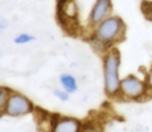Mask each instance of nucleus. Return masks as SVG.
<instances>
[{
	"instance_id": "f257e3e1",
	"label": "nucleus",
	"mask_w": 152,
	"mask_h": 132,
	"mask_svg": "<svg viewBox=\"0 0 152 132\" xmlns=\"http://www.w3.org/2000/svg\"><path fill=\"white\" fill-rule=\"evenodd\" d=\"M126 34V25L122 18L112 15L92 28L91 41L100 50L106 52L114 45L122 42Z\"/></svg>"
},
{
	"instance_id": "f03ea898",
	"label": "nucleus",
	"mask_w": 152,
	"mask_h": 132,
	"mask_svg": "<svg viewBox=\"0 0 152 132\" xmlns=\"http://www.w3.org/2000/svg\"><path fill=\"white\" fill-rule=\"evenodd\" d=\"M121 55L118 49L112 48L103 55V88L110 98L119 97L120 92Z\"/></svg>"
},
{
	"instance_id": "7ed1b4c3",
	"label": "nucleus",
	"mask_w": 152,
	"mask_h": 132,
	"mask_svg": "<svg viewBox=\"0 0 152 132\" xmlns=\"http://www.w3.org/2000/svg\"><path fill=\"white\" fill-rule=\"evenodd\" d=\"M34 104L24 94L12 90L4 108V114L11 117H20L34 112Z\"/></svg>"
},
{
	"instance_id": "20e7f679",
	"label": "nucleus",
	"mask_w": 152,
	"mask_h": 132,
	"mask_svg": "<svg viewBox=\"0 0 152 132\" xmlns=\"http://www.w3.org/2000/svg\"><path fill=\"white\" fill-rule=\"evenodd\" d=\"M148 92L149 90L146 81L137 77L135 75H128L121 79L119 97L125 100H141L147 95Z\"/></svg>"
},
{
	"instance_id": "39448f33",
	"label": "nucleus",
	"mask_w": 152,
	"mask_h": 132,
	"mask_svg": "<svg viewBox=\"0 0 152 132\" xmlns=\"http://www.w3.org/2000/svg\"><path fill=\"white\" fill-rule=\"evenodd\" d=\"M113 1L112 0H96L89 15V25L94 28L102 21L112 16Z\"/></svg>"
},
{
	"instance_id": "423d86ee",
	"label": "nucleus",
	"mask_w": 152,
	"mask_h": 132,
	"mask_svg": "<svg viewBox=\"0 0 152 132\" xmlns=\"http://www.w3.org/2000/svg\"><path fill=\"white\" fill-rule=\"evenodd\" d=\"M83 122L74 117L55 114L51 121L50 132H80Z\"/></svg>"
},
{
	"instance_id": "0eeeda50",
	"label": "nucleus",
	"mask_w": 152,
	"mask_h": 132,
	"mask_svg": "<svg viewBox=\"0 0 152 132\" xmlns=\"http://www.w3.org/2000/svg\"><path fill=\"white\" fill-rule=\"evenodd\" d=\"M59 83L63 90H65L67 93H69L70 95L74 94L75 92H77L78 90V82L77 79L75 78V76H73L72 74L69 73H63L59 76Z\"/></svg>"
},
{
	"instance_id": "6e6552de",
	"label": "nucleus",
	"mask_w": 152,
	"mask_h": 132,
	"mask_svg": "<svg viewBox=\"0 0 152 132\" xmlns=\"http://www.w3.org/2000/svg\"><path fill=\"white\" fill-rule=\"evenodd\" d=\"M80 132H104L103 128L101 127L98 122L95 121H86L83 122Z\"/></svg>"
},
{
	"instance_id": "1a4fd4ad",
	"label": "nucleus",
	"mask_w": 152,
	"mask_h": 132,
	"mask_svg": "<svg viewBox=\"0 0 152 132\" xmlns=\"http://www.w3.org/2000/svg\"><path fill=\"white\" fill-rule=\"evenodd\" d=\"M12 90L7 86L0 85V115L4 114V108Z\"/></svg>"
},
{
	"instance_id": "9d476101",
	"label": "nucleus",
	"mask_w": 152,
	"mask_h": 132,
	"mask_svg": "<svg viewBox=\"0 0 152 132\" xmlns=\"http://www.w3.org/2000/svg\"><path fill=\"white\" fill-rule=\"evenodd\" d=\"M34 40V36L32 34H27V32H22V34H19L14 39V43L17 45H25L32 42Z\"/></svg>"
},
{
	"instance_id": "9b49d317",
	"label": "nucleus",
	"mask_w": 152,
	"mask_h": 132,
	"mask_svg": "<svg viewBox=\"0 0 152 132\" xmlns=\"http://www.w3.org/2000/svg\"><path fill=\"white\" fill-rule=\"evenodd\" d=\"M141 9L144 17L149 21H152V1L144 0L141 4Z\"/></svg>"
},
{
	"instance_id": "f8f14e48",
	"label": "nucleus",
	"mask_w": 152,
	"mask_h": 132,
	"mask_svg": "<svg viewBox=\"0 0 152 132\" xmlns=\"http://www.w3.org/2000/svg\"><path fill=\"white\" fill-rule=\"evenodd\" d=\"M53 95H54L58 100H61V102H66V101H68L70 98V94L66 92L65 90H63V88H54V90H53Z\"/></svg>"
},
{
	"instance_id": "ddd939ff",
	"label": "nucleus",
	"mask_w": 152,
	"mask_h": 132,
	"mask_svg": "<svg viewBox=\"0 0 152 132\" xmlns=\"http://www.w3.org/2000/svg\"><path fill=\"white\" fill-rule=\"evenodd\" d=\"M145 81L148 86V90H149V92H152V66H151V68H150L149 71H148L147 77H146Z\"/></svg>"
}]
</instances>
